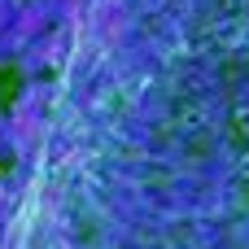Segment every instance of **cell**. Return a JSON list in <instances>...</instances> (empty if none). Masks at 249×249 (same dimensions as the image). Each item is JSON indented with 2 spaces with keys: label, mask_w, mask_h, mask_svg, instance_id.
I'll use <instances>...</instances> for the list:
<instances>
[{
  "label": "cell",
  "mask_w": 249,
  "mask_h": 249,
  "mask_svg": "<svg viewBox=\"0 0 249 249\" xmlns=\"http://www.w3.org/2000/svg\"><path fill=\"white\" fill-rule=\"evenodd\" d=\"M74 48H79V26H53V31H44L39 39H31V44L13 57V70H18L22 79L61 74Z\"/></svg>",
  "instance_id": "6da1fadb"
},
{
  "label": "cell",
  "mask_w": 249,
  "mask_h": 249,
  "mask_svg": "<svg viewBox=\"0 0 249 249\" xmlns=\"http://www.w3.org/2000/svg\"><path fill=\"white\" fill-rule=\"evenodd\" d=\"M0 158H4V109H0Z\"/></svg>",
  "instance_id": "7a4b0ae2"
}]
</instances>
